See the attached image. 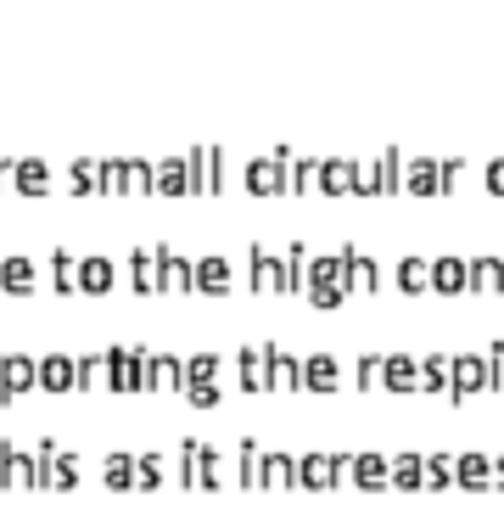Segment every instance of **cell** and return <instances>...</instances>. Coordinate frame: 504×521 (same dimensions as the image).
<instances>
[{"mask_svg":"<svg viewBox=\"0 0 504 521\" xmlns=\"http://www.w3.org/2000/svg\"><path fill=\"white\" fill-rule=\"evenodd\" d=\"M460 482H465V488H482V482H488V460H476V454H471V460H460Z\"/></svg>","mask_w":504,"mask_h":521,"instance_id":"3957f363","label":"cell"},{"mask_svg":"<svg viewBox=\"0 0 504 521\" xmlns=\"http://www.w3.org/2000/svg\"><path fill=\"white\" fill-rule=\"evenodd\" d=\"M471 281L482 286V292H493V286L504 281V269H499V264H476V269H471Z\"/></svg>","mask_w":504,"mask_h":521,"instance_id":"277c9868","label":"cell"},{"mask_svg":"<svg viewBox=\"0 0 504 521\" xmlns=\"http://www.w3.org/2000/svg\"><path fill=\"white\" fill-rule=\"evenodd\" d=\"M325 465H331V460H308V465H303V482H314V488H325V482H331V471H325Z\"/></svg>","mask_w":504,"mask_h":521,"instance_id":"52a82bcc","label":"cell"},{"mask_svg":"<svg viewBox=\"0 0 504 521\" xmlns=\"http://www.w3.org/2000/svg\"><path fill=\"white\" fill-rule=\"evenodd\" d=\"M381 370H387L392 387H415V365L409 359H381Z\"/></svg>","mask_w":504,"mask_h":521,"instance_id":"7a4b0ae2","label":"cell"},{"mask_svg":"<svg viewBox=\"0 0 504 521\" xmlns=\"http://www.w3.org/2000/svg\"><path fill=\"white\" fill-rule=\"evenodd\" d=\"M303 381H308V387H336V365H331V359H308Z\"/></svg>","mask_w":504,"mask_h":521,"instance_id":"6da1fadb","label":"cell"},{"mask_svg":"<svg viewBox=\"0 0 504 521\" xmlns=\"http://www.w3.org/2000/svg\"><path fill=\"white\" fill-rule=\"evenodd\" d=\"M359 482H364V488H376V482H387V471H381V460H359Z\"/></svg>","mask_w":504,"mask_h":521,"instance_id":"5b68a950","label":"cell"},{"mask_svg":"<svg viewBox=\"0 0 504 521\" xmlns=\"http://www.w3.org/2000/svg\"><path fill=\"white\" fill-rule=\"evenodd\" d=\"M415 465H420V460H398V465H392V482H404V488H415V482H420V471H415Z\"/></svg>","mask_w":504,"mask_h":521,"instance_id":"8992f818","label":"cell"},{"mask_svg":"<svg viewBox=\"0 0 504 521\" xmlns=\"http://www.w3.org/2000/svg\"><path fill=\"white\" fill-rule=\"evenodd\" d=\"M370 281H376V269L364 264V258H353V286H370Z\"/></svg>","mask_w":504,"mask_h":521,"instance_id":"9c48e42d","label":"cell"},{"mask_svg":"<svg viewBox=\"0 0 504 521\" xmlns=\"http://www.w3.org/2000/svg\"><path fill=\"white\" fill-rule=\"evenodd\" d=\"M437 281H443V292H454L460 286V264H437Z\"/></svg>","mask_w":504,"mask_h":521,"instance_id":"ba28073f","label":"cell"}]
</instances>
